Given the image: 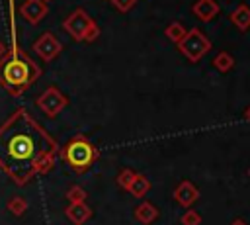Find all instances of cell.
<instances>
[{
	"mask_svg": "<svg viewBox=\"0 0 250 225\" xmlns=\"http://www.w3.org/2000/svg\"><path fill=\"white\" fill-rule=\"evenodd\" d=\"M197 198H199V190H197V186L193 184V182H189V180H182L178 186H176V190H174V200L182 205V207H191L195 202H197Z\"/></svg>",
	"mask_w": 250,
	"mask_h": 225,
	"instance_id": "7",
	"label": "cell"
},
{
	"mask_svg": "<svg viewBox=\"0 0 250 225\" xmlns=\"http://www.w3.org/2000/svg\"><path fill=\"white\" fill-rule=\"evenodd\" d=\"M211 65H213L219 72H229V70L234 67V59H232V55H230V53L221 51V53H217V55L213 57Z\"/></svg>",
	"mask_w": 250,
	"mask_h": 225,
	"instance_id": "14",
	"label": "cell"
},
{
	"mask_svg": "<svg viewBox=\"0 0 250 225\" xmlns=\"http://www.w3.org/2000/svg\"><path fill=\"white\" fill-rule=\"evenodd\" d=\"M148 190H150V180H148L145 174H141V172H137V174H135V178H133L131 186L127 188V192H129L133 198H137V200L145 198V196L148 194Z\"/></svg>",
	"mask_w": 250,
	"mask_h": 225,
	"instance_id": "13",
	"label": "cell"
},
{
	"mask_svg": "<svg viewBox=\"0 0 250 225\" xmlns=\"http://www.w3.org/2000/svg\"><path fill=\"white\" fill-rule=\"evenodd\" d=\"M45 2H47V0H45Z\"/></svg>",
	"mask_w": 250,
	"mask_h": 225,
	"instance_id": "26",
	"label": "cell"
},
{
	"mask_svg": "<svg viewBox=\"0 0 250 225\" xmlns=\"http://www.w3.org/2000/svg\"><path fill=\"white\" fill-rule=\"evenodd\" d=\"M35 104H37V108H39L47 117H55V115H59V113L66 108L68 98H66L59 88L49 86V88L37 98Z\"/></svg>",
	"mask_w": 250,
	"mask_h": 225,
	"instance_id": "4",
	"label": "cell"
},
{
	"mask_svg": "<svg viewBox=\"0 0 250 225\" xmlns=\"http://www.w3.org/2000/svg\"><path fill=\"white\" fill-rule=\"evenodd\" d=\"M33 51H35L45 63H49V61H53V59L59 57V53L62 51V43H61L53 33L45 31L43 35H39V39L33 41Z\"/></svg>",
	"mask_w": 250,
	"mask_h": 225,
	"instance_id": "6",
	"label": "cell"
},
{
	"mask_svg": "<svg viewBox=\"0 0 250 225\" xmlns=\"http://www.w3.org/2000/svg\"><path fill=\"white\" fill-rule=\"evenodd\" d=\"M98 35H100V27H98V23H96V22H92V25H90V27H88V31L84 33V39H82V41L92 43V41H96V39H98Z\"/></svg>",
	"mask_w": 250,
	"mask_h": 225,
	"instance_id": "21",
	"label": "cell"
},
{
	"mask_svg": "<svg viewBox=\"0 0 250 225\" xmlns=\"http://www.w3.org/2000/svg\"><path fill=\"white\" fill-rule=\"evenodd\" d=\"M230 225H248V223H246L244 219H240V217H236V219H234V221H232Z\"/></svg>",
	"mask_w": 250,
	"mask_h": 225,
	"instance_id": "22",
	"label": "cell"
},
{
	"mask_svg": "<svg viewBox=\"0 0 250 225\" xmlns=\"http://www.w3.org/2000/svg\"><path fill=\"white\" fill-rule=\"evenodd\" d=\"M248 176H250V168H248Z\"/></svg>",
	"mask_w": 250,
	"mask_h": 225,
	"instance_id": "25",
	"label": "cell"
},
{
	"mask_svg": "<svg viewBox=\"0 0 250 225\" xmlns=\"http://www.w3.org/2000/svg\"><path fill=\"white\" fill-rule=\"evenodd\" d=\"M14 215H23L25 213V209H27V202L21 198V196H14V198H10V202H8V205H6Z\"/></svg>",
	"mask_w": 250,
	"mask_h": 225,
	"instance_id": "16",
	"label": "cell"
},
{
	"mask_svg": "<svg viewBox=\"0 0 250 225\" xmlns=\"http://www.w3.org/2000/svg\"><path fill=\"white\" fill-rule=\"evenodd\" d=\"M86 198H88V194H86V190L82 188V186H70L68 188V192H66V200L70 202V203H80V202H86Z\"/></svg>",
	"mask_w": 250,
	"mask_h": 225,
	"instance_id": "17",
	"label": "cell"
},
{
	"mask_svg": "<svg viewBox=\"0 0 250 225\" xmlns=\"http://www.w3.org/2000/svg\"><path fill=\"white\" fill-rule=\"evenodd\" d=\"M47 2L45 0H25L21 4V16L29 22V23H39L45 16H47Z\"/></svg>",
	"mask_w": 250,
	"mask_h": 225,
	"instance_id": "8",
	"label": "cell"
},
{
	"mask_svg": "<svg viewBox=\"0 0 250 225\" xmlns=\"http://www.w3.org/2000/svg\"><path fill=\"white\" fill-rule=\"evenodd\" d=\"M135 174H137V172H135L133 168H123V170H119V174H117V186H119L121 190H127V188L131 186Z\"/></svg>",
	"mask_w": 250,
	"mask_h": 225,
	"instance_id": "18",
	"label": "cell"
},
{
	"mask_svg": "<svg viewBox=\"0 0 250 225\" xmlns=\"http://www.w3.org/2000/svg\"><path fill=\"white\" fill-rule=\"evenodd\" d=\"M64 215L68 217L70 223H74V225H84V223L92 217V209L86 205V202L68 203V207L64 209Z\"/></svg>",
	"mask_w": 250,
	"mask_h": 225,
	"instance_id": "9",
	"label": "cell"
},
{
	"mask_svg": "<svg viewBox=\"0 0 250 225\" xmlns=\"http://www.w3.org/2000/svg\"><path fill=\"white\" fill-rule=\"evenodd\" d=\"M41 74V70L27 59L21 57L18 47H16V39H14V47H12V57L0 65V82L12 90L14 94L25 90L37 76Z\"/></svg>",
	"mask_w": 250,
	"mask_h": 225,
	"instance_id": "1",
	"label": "cell"
},
{
	"mask_svg": "<svg viewBox=\"0 0 250 225\" xmlns=\"http://www.w3.org/2000/svg\"><path fill=\"white\" fill-rule=\"evenodd\" d=\"M4 53H6V47H4V43H2V41H0V57H2V55H4Z\"/></svg>",
	"mask_w": 250,
	"mask_h": 225,
	"instance_id": "24",
	"label": "cell"
},
{
	"mask_svg": "<svg viewBox=\"0 0 250 225\" xmlns=\"http://www.w3.org/2000/svg\"><path fill=\"white\" fill-rule=\"evenodd\" d=\"M133 217H135L139 223H143V225H150L152 221L158 219V207H156L152 202H141V203L135 207Z\"/></svg>",
	"mask_w": 250,
	"mask_h": 225,
	"instance_id": "11",
	"label": "cell"
},
{
	"mask_svg": "<svg viewBox=\"0 0 250 225\" xmlns=\"http://www.w3.org/2000/svg\"><path fill=\"white\" fill-rule=\"evenodd\" d=\"M176 47L189 63H199L211 51V41L199 27H191L189 31H186L184 39L176 43Z\"/></svg>",
	"mask_w": 250,
	"mask_h": 225,
	"instance_id": "3",
	"label": "cell"
},
{
	"mask_svg": "<svg viewBox=\"0 0 250 225\" xmlns=\"http://www.w3.org/2000/svg\"><path fill=\"white\" fill-rule=\"evenodd\" d=\"M191 12L197 20L201 22H211L217 14H219V4L215 0H197L191 6Z\"/></svg>",
	"mask_w": 250,
	"mask_h": 225,
	"instance_id": "10",
	"label": "cell"
},
{
	"mask_svg": "<svg viewBox=\"0 0 250 225\" xmlns=\"http://www.w3.org/2000/svg\"><path fill=\"white\" fill-rule=\"evenodd\" d=\"M244 119H246V121H250V106L244 110Z\"/></svg>",
	"mask_w": 250,
	"mask_h": 225,
	"instance_id": "23",
	"label": "cell"
},
{
	"mask_svg": "<svg viewBox=\"0 0 250 225\" xmlns=\"http://www.w3.org/2000/svg\"><path fill=\"white\" fill-rule=\"evenodd\" d=\"M62 158L76 174H84L98 160V149L84 135H76L62 147Z\"/></svg>",
	"mask_w": 250,
	"mask_h": 225,
	"instance_id": "2",
	"label": "cell"
},
{
	"mask_svg": "<svg viewBox=\"0 0 250 225\" xmlns=\"http://www.w3.org/2000/svg\"><path fill=\"white\" fill-rule=\"evenodd\" d=\"M180 223L182 225H199L201 223V215L195 211V209H186V213L180 217Z\"/></svg>",
	"mask_w": 250,
	"mask_h": 225,
	"instance_id": "19",
	"label": "cell"
},
{
	"mask_svg": "<svg viewBox=\"0 0 250 225\" xmlns=\"http://www.w3.org/2000/svg\"><path fill=\"white\" fill-rule=\"evenodd\" d=\"M229 20H230V23H232L238 31H248V29H250V6H246V4L236 6V8L229 14Z\"/></svg>",
	"mask_w": 250,
	"mask_h": 225,
	"instance_id": "12",
	"label": "cell"
},
{
	"mask_svg": "<svg viewBox=\"0 0 250 225\" xmlns=\"http://www.w3.org/2000/svg\"><path fill=\"white\" fill-rule=\"evenodd\" d=\"M92 18L86 14V10H82V8H78V10H74L64 22H62V29L74 39V41H82L84 39V33L88 31V27L92 25Z\"/></svg>",
	"mask_w": 250,
	"mask_h": 225,
	"instance_id": "5",
	"label": "cell"
},
{
	"mask_svg": "<svg viewBox=\"0 0 250 225\" xmlns=\"http://www.w3.org/2000/svg\"><path fill=\"white\" fill-rule=\"evenodd\" d=\"M186 27L180 23V22H172L170 25H166V29H164V35L172 41V43H180L182 39H184V35H186Z\"/></svg>",
	"mask_w": 250,
	"mask_h": 225,
	"instance_id": "15",
	"label": "cell"
},
{
	"mask_svg": "<svg viewBox=\"0 0 250 225\" xmlns=\"http://www.w3.org/2000/svg\"><path fill=\"white\" fill-rule=\"evenodd\" d=\"M111 4H113V8H115L117 12L125 14V12H129V10H133V8H135L137 0H111Z\"/></svg>",
	"mask_w": 250,
	"mask_h": 225,
	"instance_id": "20",
	"label": "cell"
}]
</instances>
